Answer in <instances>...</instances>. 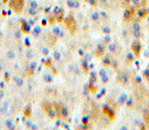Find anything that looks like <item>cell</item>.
Here are the masks:
<instances>
[{
	"label": "cell",
	"instance_id": "3",
	"mask_svg": "<svg viewBox=\"0 0 149 130\" xmlns=\"http://www.w3.org/2000/svg\"><path fill=\"white\" fill-rule=\"evenodd\" d=\"M64 23H66V29L70 31V34H74L77 31V23L72 16H68L66 18H64Z\"/></svg>",
	"mask_w": 149,
	"mask_h": 130
},
{
	"label": "cell",
	"instance_id": "10",
	"mask_svg": "<svg viewBox=\"0 0 149 130\" xmlns=\"http://www.w3.org/2000/svg\"><path fill=\"white\" fill-rule=\"evenodd\" d=\"M144 122L145 124H149V108L145 111V114H144Z\"/></svg>",
	"mask_w": 149,
	"mask_h": 130
},
{
	"label": "cell",
	"instance_id": "5",
	"mask_svg": "<svg viewBox=\"0 0 149 130\" xmlns=\"http://www.w3.org/2000/svg\"><path fill=\"white\" fill-rule=\"evenodd\" d=\"M135 16V9L132 8V7H128L126 9V11L124 13V20L125 23H130L132 21V19Z\"/></svg>",
	"mask_w": 149,
	"mask_h": 130
},
{
	"label": "cell",
	"instance_id": "4",
	"mask_svg": "<svg viewBox=\"0 0 149 130\" xmlns=\"http://www.w3.org/2000/svg\"><path fill=\"white\" fill-rule=\"evenodd\" d=\"M55 107H56V111H57V116L60 117L62 119H66L68 117V109L64 105L62 104H55Z\"/></svg>",
	"mask_w": 149,
	"mask_h": 130
},
{
	"label": "cell",
	"instance_id": "1",
	"mask_svg": "<svg viewBox=\"0 0 149 130\" xmlns=\"http://www.w3.org/2000/svg\"><path fill=\"white\" fill-rule=\"evenodd\" d=\"M42 108L43 110L45 111V113L50 117L51 119H55L57 118V111H56V107H55V104H51V103H44L42 105Z\"/></svg>",
	"mask_w": 149,
	"mask_h": 130
},
{
	"label": "cell",
	"instance_id": "2",
	"mask_svg": "<svg viewBox=\"0 0 149 130\" xmlns=\"http://www.w3.org/2000/svg\"><path fill=\"white\" fill-rule=\"evenodd\" d=\"M9 8L16 13H20L25 6V0H10L8 3Z\"/></svg>",
	"mask_w": 149,
	"mask_h": 130
},
{
	"label": "cell",
	"instance_id": "12",
	"mask_svg": "<svg viewBox=\"0 0 149 130\" xmlns=\"http://www.w3.org/2000/svg\"><path fill=\"white\" fill-rule=\"evenodd\" d=\"M89 88H90V92H96V90H97V88L94 85V83L93 82H90V85H89Z\"/></svg>",
	"mask_w": 149,
	"mask_h": 130
},
{
	"label": "cell",
	"instance_id": "11",
	"mask_svg": "<svg viewBox=\"0 0 149 130\" xmlns=\"http://www.w3.org/2000/svg\"><path fill=\"white\" fill-rule=\"evenodd\" d=\"M22 29H23L24 33H29V27H28V25L25 23V21H23V25H22Z\"/></svg>",
	"mask_w": 149,
	"mask_h": 130
},
{
	"label": "cell",
	"instance_id": "9",
	"mask_svg": "<svg viewBox=\"0 0 149 130\" xmlns=\"http://www.w3.org/2000/svg\"><path fill=\"white\" fill-rule=\"evenodd\" d=\"M32 114V107L31 106H28V108L25 110V116L26 118H29Z\"/></svg>",
	"mask_w": 149,
	"mask_h": 130
},
{
	"label": "cell",
	"instance_id": "14",
	"mask_svg": "<svg viewBox=\"0 0 149 130\" xmlns=\"http://www.w3.org/2000/svg\"><path fill=\"white\" fill-rule=\"evenodd\" d=\"M144 76L146 77V79L149 81V72H147V73H145V74H144Z\"/></svg>",
	"mask_w": 149,
	"mask_h": 130
},
{
	"label": "cell",
	"instance_id": "8",
	"mask_svg": "<svg viewBox=\"0 0 149 130\" xmlns=\"http://www.w3.org/2000/svg\"><path fill=\"white\" fill-rule=\"evenodd\" d=\"M103 113L105 114V116H107L108 117L110 120H114V118H115V113L113 112L112 110H111L110 108H108V107H104L103 108Z\"/></svg>",
	"mask_w": 149,
	"mask_h": 130
},
{
	"label": "cell",
	"instance_id": "13",
	"mask_svg": "<svg viewBox=\"0 0 149 130\" xmlns=\"http://www.w3.org/2000/svg\"><path fill=\"white\" fill-rule=\"evenodd\" d=\"M130 3H131L130 0H124V1H123V6L128 8V7H130Z\"/></svg>",
	"mask_w": 149,
	"mask_h": 130
},
{
	"label": "cell",
	"instance_id": "7",
	"mask_svg": "<svg viewBox=\"0 0 149 130\" xmlns=\"http://www.w3.org/2000/svg\"><path fill=\"white\" fill-rule=\"evenodd\" d=\"M54 17H55V19H56V21L62 23L63 19H64V12H63L62 9H57L56 11H55Z\"/></svg>",
	"mask_w": 149,
	"mask_h": 130
},
{
	"label": "cell",
	"instance_id": "6",
	"mask_svg": "<svg viewBox=\"0 0 149 130\" xmlns=\"http://www.w3.org/2000/svg\"><path fill=\"white\" fill-rule=\"evenodd\" d=\"M141 48H142V45L139 41H134L133 44H132V51L135 54L136 57H140L141 54Z\"/></svg>",
	"mask_w": 149,
	"mask_h": 130
}]
</instances>
